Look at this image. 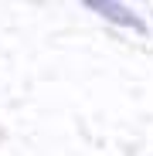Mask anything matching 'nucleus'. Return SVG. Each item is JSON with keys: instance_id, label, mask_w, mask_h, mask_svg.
I'll list each match as a JSON object with an SVG mask.
<instances>
[{"instance_id": "nucleus-1", "label": "nucleus", "mask_w": 153, "mask_h": 156, "mask_svg": "<svg viewBox=\"0 0 153 156\" xmlns=\"http://www.w3.org/2000/svg\"><path fill=\"white\" fill-rule=\"evenodd\" d=\"M85 7H89L92 14H99V17H106V20L119 24V27H129V31H136V34H146L143 17H140L136 10H129L126 4H116V0H89Z\"/></svg>"}]
</instances>
